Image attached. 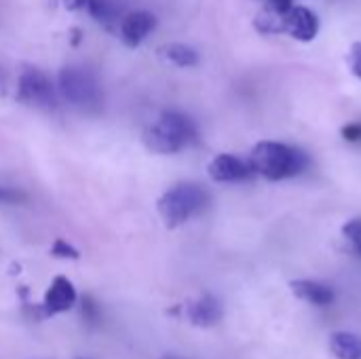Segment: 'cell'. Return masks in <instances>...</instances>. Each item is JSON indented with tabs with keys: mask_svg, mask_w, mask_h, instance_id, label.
I'll list each match as a JSON object with an SVG mask.
<instances>
[{
	"mask_svg": "<svg viewBox=\"0 0 361 359\" xmlns=\"http://www.w3.org/2000/svg\"><path fill=\"white\" fill-rule=\"evenodd\" d=\"M309 165V159L302 150L281 144V142H258L250 152V167L254 174L262 176L269 182H281L302 174Z\"/></svg>",
	"mask_w": 361,
	"mask_h": 359,
	"instance_id": "cell-1",
	"label": "cell"
},
{
	"mask_svg": "<svg viewBox=\"0 0 361 359\" xmlns=\"http://www.w3.org/2000/svg\"><path fill=\"white\" fill-rule=\"evenodd\" d=\"M142 140L152 152L173 154L197 140V127L186 114L167 110L144 131Z\"/></svg>",
	"mask_w": 361,
	"mask_h": 359,
	"instance_id": "cell-2",
	"label": "cell"
},
{
	"mask_svg": "<svg viewBox=\"0 0 361 359\" xmlns=\"http://www.w3.org/2000/svg\"><path fill=\"white\" fill-rule=\"evenodd\" d=\"M209 201V195L192 182H182L169 188L159 199V214L169 229H178L197 216Z\"/></svg>",
	"mask_w": 361,
	"mask_h": 359,
	"instance_id": "cell-3",
	"label": "cell"
},
{
	"mask_svg": "<svg viewBox=\"0 0 361 359\" xmlns=\"http://www.w3.org/2000/svg\"><path fill=\"white\" fill-rule=\"evenodd\" d=\"M59 91L76 108L91 110L102 104V89L95 76L82 68L70 66L59 72Z\"/></svg>",
	"mask_w": 361,
	"mask_h": 359,
	"instance_id": "cell-4",
	"label": "cell"
},
{
	"mask_svg": "<svg viewBox=\"0 0 361 359\" xmlns=\"http://www.w3.org/2000/svg\"><path fill=\"white\" fill-rule=\"evenodd\" d=\"M17 95L23 104L36 106V108H53L55 106V91L49 80V76L36 68H30L21 72Z\"/></svg>",
	"mask_w": 361,
	"mask_h": 359,
	"instance_id": "cell-5",
	"label": "cell"
},
{
	"mask_svg": "<svg viewBox=\"0 0 361 359\" xmlns=\"http://www.w3.org/2000/svg\"><path fill=\"white\" fill-rule=\"evenodd\" d=\"M283 32L300 42H309L319 32V19L311 8L294 4L288 13H283Z\"/></svg>",
	"mask_w": 361,
	"mask_h": 359,
	"instance_id": "cell-6",
	"label": "cell"
},
{
	"mask_svg": "<svg viewBox=\"0 0 361 359\" xmlns=\"http://www.w3.org/2000/svg\"><path fill=\"white\" fill-rule=\"evenodd\" d=\"M207 174L214 182H239V180L250 178L254 171L247 161L224 152L212 159V163L207 165Z\"/></svg>",
	"mask_w": 361,
	"mask_h": 359,
	"instance_id": "cell-7",
	"label": "cell"
},
{
	"mask_svg": "<svg viewBox=\"0 0 361 359\" xmlns=\"http://www.w3.org/2000/svg\"><path fill=\"white\" fill-rule=\"evenodd\" d=\"M157 25V17L148 11H135L123 17L121 21V40L135 49L144 42V38L154 30Z\"/></svg>",
	"mask_w": 361,
	"mask_h": 359,
	"instance_id": "cell-8",
	"label": "cell"
},
{
	"mask_svg": "<svg viewBox=\"0 0 361 359\" xmlns=\"http://www.w3.org/2000/svg\"><path fill=\"white\" fill-rule=\"evenodd\" d=\"M74 303H76V290L70 284V279L55 277L53 284H51V288L44 294L42 307H44L47 315H57V313H63V311L72 309Z\"/></svg>",
	"mask_w": 361,
	"mask_h": 359,
	"instance_id": "cell-9",
	"label": "cell"
},
{
	"mask_svg": "<svg viewBox=\"0 0 361 359\" xmlns=\"http://www.w3.org/2000/svg\"><path fill=\"white\" fill-rule=\"evenodd\" d=\"M186 315H188L192 326L212 328V326H216L222 320V305H220V300L216 296L205 294V296L192 300L186 307Z\"/></svg>",
	"mask_w": 361,
	"mask_h": 359,
	"instance_id": "cell-10",
	"label": "cell"
},
{
	"mask_svg": "<svg viewBox=\"0 0 361 359\" xmlns=\"http://www.w3.org/2000/svg\"><path fill=\"white\" fill-rule=\"evenodd\" d=\"M290 290L296 298H300L302 303L315 305V307H328L334 303V290L322 281L294 279V281H290Z\"/></svg>",
	"mask_w": 361,
	"mask_h": 359,
	"instance_id": "cell-11",
	"label": "cell"
},
{
	"mask_svg": "<svg viewBox=\"0 0 361 359\" xmlns=\"http://www.w3.org/2000/svg\"><path fill=\"white\" fill-rule=\"evenodd\" d=\"M330 351L336 359H361V339L351 332H336L330 336Z\"/></svg>",
	"mask_w": 361,
	"mask_h": 359,
	"instance_id": "cell-12",
	"label": "cell"
},
{
	"mask_svg": "<svg viewBox=\"0 0 361 359\" xmlns=\"http://www.w3.org/2000/svg\"><path fill=\"white\" fill-rule=\"evenodd\" d=\"M159 53H161L167 61H171L173 66H178V68H192V66L199 63V53H197L192 47L182 44V42L165 44V47L159 49Z\"/></svg>",
	"mask_w": 361,
	"mask_h": 359,
	"instance_id": "cell-13",
	"label": "cell"
},
{
	"mask_svg": "<svg viewBox=\"0 0 361 359\" xmlns=\"http://www.w3.org/2000/svg\"><path fill=\"white\" fill-rule=\"evenodd\" d=\"M343 239L347 243V250L361 256V218H353L343 226Z\"/></svg>",
	"mask_w": 361,
	"mask_h": 359,
	"instance_id": "cell-14",
	"label": "cell"
},
{
	"mask_svg": "<svg viewBox=\"0 0 361 359\" xmlns=\"http://www.w3.org/2000/svg\"><path fill=\"white\" fill-rule=\"evenodd\" d=\"M87 11L97 19V21H104V23H108V21H112L114 17H116V13H118V6L112 2V0H89V4H87Z\"/></svg>",
	"mask_w": 361,
	"mask_h": 359,
	"instance_id": "cell-15",
	"label": "cell"
},
{
	"mask_svg": "<svg viewBox=\"0 0 361 359\" xmlns=\"http://www.w3.org/2000/svg\"><path fill=\"white\" fill-rule=\"evenodd\" d=\"M347 61H349L351 72L361 80V42H353L351 44V51L347 55Z\"/></svg>",
	"mask_w": 361,
	"mask_h": 359,
	"instance_id": "cell-16",
	"label": "cell"
},
{
	"mask_svg": "<svg viewBox=\"0 0 361 359\" xmlns=\"http://www.w3.org/2000/svg\"><path fill=\"white\" fill-rule=\"evenodd\" d=\"M51 252H53V256H57V258H72V260L78 258V252H76L70 243H66V241H61V239H57V241L53 243Z\"/></svg>",
	"mask_w": 361,
	"mask_h": 359,
	"instance_id": "cell-17",
	"label": "cell"
},
{
	"mask_svg": "<svg viewBox=\"0 0 361 359\" xmlns=\"http://www.w3.org/2000/svg\"><path fill=\"white\" fill-rule=\"evenodd\" d=\"M341 135L351 142V144H357L361 146V123H349L341 129Z\"/></svg>",
	"mask_w": 361,
	"mask_h": 359,
	"instance_id": "cell-18",
	"label": "cell"
},
{
	"mask_svg": "<svg viewBox=\"0 0 361 359\" xmlns=\"http://www.w3.org/2000/svg\"><path fill=\"white\" fill-rule=\"evenodd\" d=\"M25 197L15 190V188H8V186H0V205H11V203H19L23 201Z\"/></svg>",
	"mask_w": 361,
	"mask_h": 359,
	"instance_id": "cell-19",
	"label": "cell"
},
{
	"mask_svg": "<svg viewBox=\"0 0 361 359\" xmlns=\"http://www.w3.org/2000/svg\"><path fill=\"white\" fill-rule=\"evenodd\" d=\"M269 2V6L273 8V11H277V13H288L292 6H294V0H267Z\"/></svg>",
	"mask_w": 361,
	"mask_h": 359,
	"instance_id": "cell-20",
	"label": "cell"
},
{
	"mask_svg": "<svg viewBox=\"0 0 361 359\" xmlns=\"http://www.w3.org/2000/svg\"><path fill=\"white\" fill-rule=\"evenodd\" d=\"M63 4L72 11H78V8H87L89 0H63Z\"/></svg>",
	"mask_w": 361,
	"mask_h": 359,
	"instance_id": "cell-21",
	"label": "cell"
},
{
	"mask_svg": "<svg viewBox=\"0 0 361 359\" xmlns=\"http://www.w3.org/2000/svg\"><path fill=\"white\" fill-rule=\"evenodd\" d=\"M0 83H2V74H0Z\"/></svg>",
	"mask_w": 361,
	"mask_h": 359,
	"instance_id": "cell-22",
	"label": "cell"
}]
</instances>
